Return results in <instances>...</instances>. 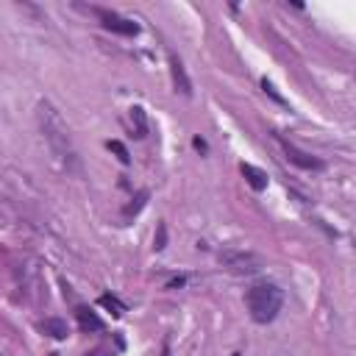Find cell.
I'll return each mask as SVG.
<instances>
[{
    "mask_svg": "<svg viewBox=\"0 0 356 356\" xmlns=\"http://www.w3.org/2000/svg\"><path fill=\"white\" fill-rule=\"evenodd\" d=\"M36 120H39V128H42V134H45V139H48V145L53 148V154L64 162V165H76V145H73V136H70V128H67V123L61 120V114L48 103V101H42L39 106H36Z\"/></svg>",
    "mask_w": 356,
    "mask_h": 356,
    "instance_id": "6da1fadb",
    "label": "cell"
},
{
    "mask_svg": "<svg viewBox=\"0 0 356 356\" xmlns=\"http://www.w3.org/2000/svg\"><path fill=\"white\" fill-rule=\"evenodd\" d=\"M245 304H248V312L256 323L267 326L275 320V315L281 312V304H284V293L275 287V284H256V287L248 290L245 295Z\"/></svg>",
    "mask_w": 356,
    "mask_h": 356,
    "instance_id": "7a4b0ae2",
    "label": "cell"
},
{
    "mask_svg": "<svg viewBox=\"0 0 356 356\" xmlns=\"http://www.w3.org/2000/svg\"><path fill=\"white\" fill-rule=\"evenodd\" d=\"M98 17L103 20V28H109L114 34H123V36H136L139 34V25L134 20H125V17L114 14V12H101L98 9Z\"/></svg>",
    "mask_w": 356,
    "mask_h": 356,
    "instance_id": "3957f363",
    "label": "cell"
},
{
    "mask_svg": "<svg viewBox=\"0 0 356 356\" xmlns=\"http://www.w3.org/2000/svg\"><path fill=\"white\" fill-rule=\"evenodd\" d=\"M170 76H173V87H176V92H181V95H192V81H189V76H187V70H184V61L176 56V53H170Z\"/></svg>",
    "mask_w": 356,
    "mask_h": 356,
    "instance_id": "277c9868",
    "label": "cell"
},
{
    "mask_svg": "<svg viewBox=\"0 0 356 356\" xmlns=\"http://www.w3.org/2000/svg\"><path fill=\"white\" fill-rule=\"evenodd\" d=\"M284 154H287V159H290L293 165H298V167H304V170H320V167H323L320 159H315L312 154H306V151L290 145V142H284Z\"/></svg>",
    "mask_w": 356,
    "mask_h": 356,
    "instance_id": "5b68a950",
    "label": "cell"
},
{
    "mask_svg": "<svg viewBox=\"0 0 356 356\" xmlns=\"http://www.w3.org/2000/svg\"><path fill=\"white\" fill-rule=\"evenodd\" d=\"M226 264L234 273H256L259 270V259L251 256V253H229L226 256Z\"/></svg>",
    "mask_w": 356,
    "mask_h": 356,
    "instance_id": "8992f818",
    "label": "cell"
},
{
    "mask_svg": "<svg viewBox=\"0 0 356 356\" xmlns=\"http://www.w3.org/2000/svg\"><path fill=\"white\" fill-rule=\"evenodd\" d=\"M240 170H242V176H245V181H248L256 192L267 189V173H264V170H259V167H253V165H242Z\"/></svg>",
    "mask_w": 356,
    "mask_h": 356,
    "instance_id": "52a82bcc",
    "label": "cell"
},
{
    "mask_svg": "<svg viewBox=\"0 0 356 356\" xmlns=\"http://www.w3.org/2000/svg\"><path fill=\"white\" fill-rule=\"evenodd\" d=\"M76 317H78V326H81L84 331H101V328H103V320H101L92 309H87V306H78V309H76Z\"/></svg>",
    "mask_w": 356,
    "mask_h": 356,
    "instance_id": "ba28073f",
    "label": "cell"
},
{
    "mask_svg": "<svg viewBox=\"0 0 356 356\" xmlns=\"http://www.w3.org/2000/svg\"><path fill=\"white\" fill-rule=\"evenodd\" d=\"M48 337H53V339H64L70 331H67V323L64 320H59V317H48V320H42V326H39Z\"/></svg>",
    "mask_w": 356,
    "mask_h": 356,
    "instance_id": "9c48e42d",
    "label": "cell"
},
{
    "mask_svg": "<svg viewBox=\"0 0 356 356\" xmlns=\"http://www.w3.org/2000/svg\"><path fill=\"white\" fill-rule=\"evenodd\" d=\"M148 195H151L148 189L136 192V198H134V200H131V203H128V206L123 209V218H125V220H131L134 215H139V211H142V206H145V200H148Z\"/></svg>",
    "mask_w": 356,
    "mask_h": 356,
    "instance_id": "30bf717a",
    "label": "cell"
},
{
    "mask_svg": "<svg viewBox=\"0 0 356 356\" xmlns=\"http://www.w3.org/2000/svg\"><path fill=\"white\" fill-rule=\"evenodd\" d=\"M131 123H134V136H145L148 134V123H145V112H142L139 106L131 109Z\"/></svg>",
    "mask_w": 356,
    "mask_h": 356,
    "instance_id": "8fae6325",
    "label": "cell"
},
{
    "mask_svg": "<svg viewBox=\"0 0 356 356\" xmlns=\"http://www.w3.org/2000/svg\"><path fill=\"white\" fill-rule=\"evenodd\" d=\"M109 151H114V154H117V159H120L123 165H128V162H131V156H128V148L123 145L120 139H112V142H109Z\"/></svg>",
    "mask_w": 356,
    "mask_h": 356,
    "instance_id": "7c38bea8",
    "label": "cell"
},
{
    "mask_svg": "<svg viewBox=\"0 0 356 356\" xmlns=\"http://www.w3.org/2000/svg\"><path fill=\"white\" fill-rule=\"evenodd\" d=\"M98 304H101V306H106V309H112V315H114V317H120V315H123V304H120L117 298H112V295H103Z\"/></svg>",
    "mask_w": 356,
    "mask_h": 356,
    "instance_id": "4fadbf2b",
    "label": "cell"
},
{
    "mask_svg": "<svg viewBox=\"0 0 356 356\" xmlns=\"http://www.w3.org/2000/svg\"><path fill=\"white\" fill-rule=\"evenodd\" d=\"M165 242H167V229H165V223H159V234H156V251H162V248H165Z\"/></svg>",
    "mask_w": 356,
    "mask_h": 356,
    "instance_id": "5bb4252c",
    "label": "cell"
},
{
    "mask_svg": "<svg viewBox=\"0 0 356 356\" xmlns=\"http://www.w3.org/2000/svg\"><path fill=\"white\" fill-rule=\"evenodd\" d=\"M192 145H195V148H198V151H206V142H203V139H198V136H195V139H192Z\"/></svg>",
    "mask_w": 356,
    "mask_h": 356,
    "instance_id": "9a60e30c",
    "label": "cell"
},
{
    "mask_svg": "<svg viewBox=\"0 0 356 356\" xmlns=\"http://www.w3.org/2000/svg\"><path fill=\"white\" fill-rule=\"evenodd\" d=\"M92 356H101V353H92Z\"/></svg>",
    "mask_w": 356,
    "mask_h": 356,
    "instance_id": "2e32d148",
    "label": "cell"
}]
</instances>
